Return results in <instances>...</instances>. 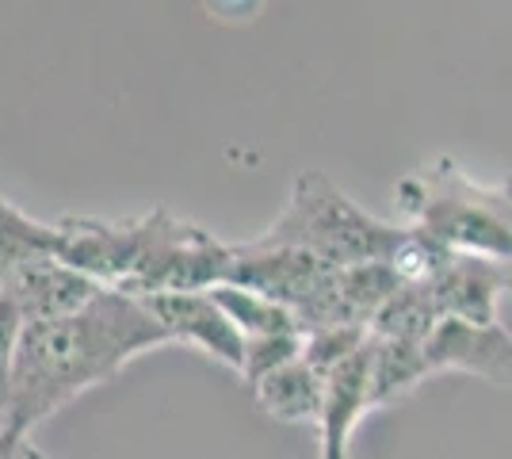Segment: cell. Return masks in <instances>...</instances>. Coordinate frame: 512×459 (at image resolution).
Returning <instances> with one entry per match:
<instances>
[{"label":"cell","mask_w":512,"mask_h":459,"mask_svg":"<svg viewBox=\"0 0 512 459\" xmlns=\"http://www.w3.org/2000/svg\"><path fill=\"white\" fill-rule=\"evenodd\" d=\"M169 345L150 310L123 291L104 287L85 310L58 322L23 329L16 360L8 368L4 425L12 444L27 437L88 387L119 375L134 356Z\"/></svg>","instance_id":"6da1fadb"},{"label":"cell","mask_w":512,"mask_h":459,"mask_svg":"<svg viewBox=\"0 0 512 459\" xmlns=\"http://www.w3.org/2000/svg\"><path fill=\"white\" fill-rule=\"evenodd\" d=\"M54 226L58 261L130 299L211 291L226 284L234 257V245H222L203 226L172 219L161 207L127 222L62 219Z\"/></svg>","instance_id":"7a4b0ae2"},{"label":"cell","mask_w":512,"mask_h":459,"mask_svg":"<svg viewBox=\"0 0 512 459\" xmlns=\"http://www.w3.org/2000/svg\"><path fill=\"white\" fill-rule=\"evenodd\" d=\"M406 230L440 253L512 264V176L482 184L455 157H436L394 188Z\"/></svg>","instance_id":"3957f363"},{"label":"cell","mask_w":512,"mask_h":459,"mask_svg":"<svg viewBox=\"0 0 512 459\" xmlns=\"http://www.w3.org/2000/svg\"><path fill=\"white\" fill-rule=\"evenodd\" d=\"M256 241L299 249L329 268H360L394 261L406 245V226L367 215L321 169H306L295 176L291 199L279 211V219Z\"/></svg>","instance_id":"277c9868"},{"label":"cell","mask_w":512,"mask_h":459,"mask_svg":"<svg viewBox=\"0 0 512 459\" xmlns=\"http://www.w3.org/2000/svg\"><path fill=\"white\" fill-rule=\"evenodd\" d=\"M425 287L440 318L490 326L497 322V303L512 295V264L467 257V253H440Z\"/></svg>","instance_id":"5b68a950"},{"label":"cell","mask_w":512,"mask_h":459,"mask_svg":"<svg viewBox=\"0 0 512 459\" xmlns=\"http://www.w3.org/2000/svg\"><path fill=\"white\" fill-rule=\"evenodd\" d=\"M138 303L150 310V318L161 326L165 341H184L192 349L214 356L230 372L241 375L245 364V337L226 318V310L214 303L211 291H172V295H146Z\"/></svg>","instance_id":"8992f818"},{"label":"cell","mask_w":512,"mask_h":459,"mask_svg":"<svg viewBox=\"0 0 512 459\" xmlns=\"http://www.w3.org/2000/svg\"><path fill=\"white\" fill-rule=\"evenodd\" d=\"M425 372H463L497 387H512V333L501 322L474 326L459 318H440L425 341Z\"/></svg>","instance_id":"52a82bcc"},{"label":"cell","mask_w":512,"mask_h":459,"mask_svg":"<svg viewBox=\"0 0 512 459\" xmlns=\"http://www.w3.org/2000/svg\"><path fill=\"white\" fill-rule=\"evenodd\" d=\"M8 291L16 295L27 326L31 322H58L69 318L77 310H85L104 287L96 280H88L85 272L69 268L58 257H31L23 261L12 276H8Z\"/></svg>","instance_id":"ba28073f"},{"label":"cell","mask_w":512,"mask_h":459,"mask_svg":"<svg viewBox=\"0 0 512 459\" xmlns=\"http://www.w3.org/2000/svg\"><path fill=\"white\" fill-rule=\"evenodd\" d=\"M371 410V345L363 341L325 372V414H321V459H348V437Z\"/></svg>","instance_id":"9c48e42d"},{"label":"cell","mask_w":512,"mask_h":459,"mask_svg":"<svg viewBox=\"0 0 512 459\" xmlns=\"http://www.w3.org/2000/svg\"><path fill=\"white\" fill-rule=\"evenodd\" d=\"M249 394L256 406L276 421L321 425V414H325V379L306 364V356H295V360L279 364L276 372L260 375L256 383H249Z\"/></svg>","instance_id":"30bf717a"},{"label":"cell","mask_w":512,"mask_h":459,"mask_svg":"<svg viewBox=\"0 0 512 459\" xmlns=\"http://www.w3.org/2000/svg\"><path fill=\"white\" fill-rule=\"evenodd\" d=\"M211 299L226 310V318L234 322L237 333H241L245 341H260V337H295V333H302L299 318H295L287 306L272 303V299H264V295H256V291H245V287H234V284H218V287H211Z\"/></svg>","instance_id":"8fae6325"},{"label":"cell","mask_w":512,"mask_h":459,"mask_svg":"<svg viewBox=\"0 0 512 459\" xmlns=\"http://www.w3.org/2000/svg\"><path fill=\"white\" fill-rule=\"evenodd\" d=\"M0 253L20 268L31 257H54L58 253V226L35 222L31 215L16 211L8 199H0Z\"/></svg>","instance_id":"7c38bea8"},{"label":"cell","mask_w":512,"mask_h":459,"mask_svg":"<svg viewBox=\"0 0 512 459\" xmlns=\"http://www.w3.org/2000/svg\"><path fill=\"white\" fill-rule=\"evenodd\" d=\"M23 329H27V318H23L16 295L4 287V291H0V383H8V368H12V360H16Z\"/></svg>","instance_id":"4fadbf2b"},{"label":"cell","mask_w":512,"mask_h":459,"mask_svg":"<svg viewBox=\"0 0 512 459\" xmlns=\"http://www.w3.org/2000/svg\"><path fill=\"white\" fill-rule=\"evenodd\" d=\"M4 394H8V383H0V459H8L12 456V448H20V444L8 440V425H4Z\"/></svg>","instance_id":"5bb4252c"},{"label":"cell","mask_w":512,"mask_h":459,"mask_svg":"<svg viewBox=\"0 0 512 459\" xmlns=\"http://www.w3.org/2000/svg\"><path fill=\"white\" fill-rule=\"evenodd\" d=\"M8 459H35V452H31L27 444H20V448H12V456Z\"/></svg>","instance_id":"9a60e30c"}]
</instances>
